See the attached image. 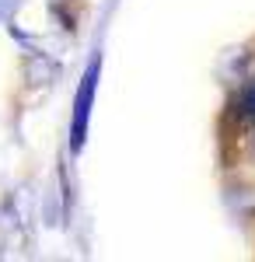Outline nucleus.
Masks as SVG:
<instances>
[{"instance_id": "f257e3e1", "label": "nucleus", "mask_w": 255, "mask_h": 262, "mask_svg": "<svg viewBox=\"0 0 255 262\" xmlns=\"http://www.w3.org/2000/svg\"><path fill=\"white\" fill-rule=\"evenodd\" d=\"M95 84H98V63H91V70L84 74L74 98V122H70V150L77 154L88 137V116H91V101H95Z\"/></svg>"}, {"instance_id": "f03ea898", "label": "nucleus", "mask_w": 255, "mask_h": 262, "mask_svg": "<svg viewBox=\"0 0 255 262\" xmlns=\"http://www.w3.org/2000/svg\"><path fill=\"white\" fill-rule=\"evenodd\" d=\"M235 112L241 116V119H252V122H255V81H248L241 91H238Z\"/></svg>"}, {"instance_id": "7ed1b4c3", "label": "nucleus", "mask_w": 255, "mask_h": 262, "mask_svg": "<svg viewBox=\"0 0 255 262\" xmlns=\"http://www.w3.org/2000/svg\"><path fill=\"white\" fill-rule=\"evenodd\" d=\"M252 154H255V140H252Z\"/></svg>"}]
</instances>
